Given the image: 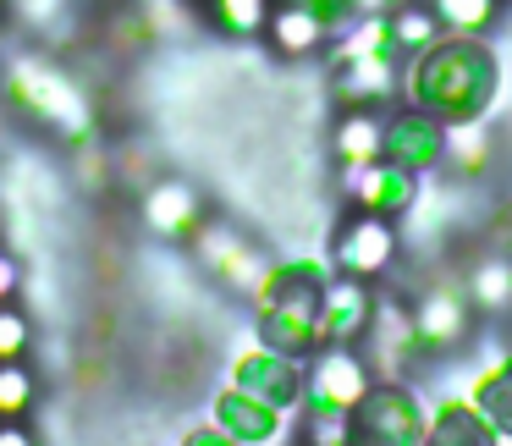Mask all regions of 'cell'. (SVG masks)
<instances>
[{
    "label": "cell",
    "mask_w": 512,
    "mask_h": 446,
    "mask_svg": "<svg viewBox=\"0 0 512 446\" xmlns=\"http://www.w3.org/2000/svg\"><path fill=\"white\" fill-rule=\"evenodd\" d=\"M490 100H496V61L479 39H441L435 50L413 56L408 105L441 122H479Z\"/></svg>",
    "instance_id": "6da1fadb"
},
{
    "label": "cell",
    "mask_w": 512,
    "mask_h": 446,
    "mask_svg": "<svg viewBox=\"0 0 512 446\" xmlns=\"http://www.w3.org/2000/svg\"><path fill=\"white\" fill-rule=\"evenodd\" d=\"M6 83H12V100L23 105L28 116H39L45 127H56L61 138L89 133V105H83V94L72 89L56 67H45V61H17Z\"/></svg>",
    "instance_id": "7a4b0ae2"
},
{
    "label": "cell",
    "mask_w": 512,
    "mask_h": 446,
    "mask_svg": "<svg viewBox=\"0 0 512 446\" xmlns=\"http://www.w3.org/2000/svg\"><path fill=\"white\" fill-rule=\"evenodd\" d=\"M391 259H397V226H391V215H347L342 226H336V243H331V265L336 276H380V270H391Z\"/></svg>",
    "instance_id": "3957f363"
},
{
    "label": "cell",
    "mask_w": 512,
    "mask_h": 446,
    "mask_svg": "<svg viewBox=\"0 0 512 446\" xmlns=\"http://www.w3.org/2000/svg\"><path fill=\"white\" fill-rule=\"evenodd\" d=\"M386 160H397L402 171H430L446 160V122L430 111H419V105H408V111L386 116Z\"/></svg>",
    "instance_id": "277c9868"
},
{
    "label": "cell",
    "mask_w": 512,
    "mask_h": 446,
    "mask_svg": "<svg viewBox=\"0 0 512 446\" xmlns=\"http://www.w3.org/2000/svg\"><path fill=\"white\" fill-rule=\"evenodd\" d=\"M303 391H314V408H325V413H358V402L369 397V369L347 347H325L314 358Z\"/></svg>",
    "instance_id": "5b68a950"
},
{
    "label": "cell",
    "mask_w": 512,
    "mask_h": 446,
    "mask_svg": "<svg viewBox=\"0 0 512 446\" xmlns=\"http://www.w3.org/2000/svg\"><path fill=\"white\" fill-rule=\"evenodd\" d=\"M265 39H270V50L287 56V61L320 56L325 39H331V17H325V6H314V0H281L270 28H265Z\"/></svg>",
    "instance_id": "8992f818"
},
{
    "label": "cell",
    "mask_w": 512,
    "mask_h": 446,
    "mask_svg": "<svg viewBox=\"0 0 512 446\" xmlns=\"http://www.w3.org/2000/svg\"><path fill=\"white\" fill-rule=\"evenodd\" d=\"M375 320V303H369L364 281L358 276H331L320 298V347H347L364 325Z\"/></svg>",
    "instance_id": "52a82bcc"
},
{
    "label": "cell",
    "mask_w": 512,
    "mask_h": 446,
    "mask_svg": "<svg viewBox=\"0 0 512 446\" xmlns=\"http://www.w3.org/2000/svg\"><path fill=\"white\" fill-rule=\"evenodd\" d=\"M347 193L369 215H402L413 204V171H402L397 160H375V166L347 171Z\"/></svg>",
    "instance_id": "ba28073f"
},
{
    "label": "cell",
    "mask_w": 512,
    "mask_h": 446,
    "mask_svg": "<svg viewBox=\"0 0 512 446\" xmlns=\"http://www.w3.org/2000/svg\"><path fill=\"white\" fill-rule=\"evenodd\" d=\"M237 391H254L270 408H281V402H298L303 380H298V364L287 353H276V347H248L237 358Z\"/></svg>",
    "instance_id": "9c48e42d"
},
{
    "label": "cell",
    "mask_w": 512,
    "mask_h": 446,
    "mask_svg": "<svg viewBox=\"0 0 512 446\" xmlns=\"http://www.w3.org/2000/svg\"><path fill=\"white\" fill-rule=\"evenodd\" d=\"M199 221H204V204L188 182H155V188L144 193V226L149 232L188 237V232H199Z\"/></svg>",
    "instance_id": "30bf717a"
},
{
    "label": "cell",
    "mask_w": 512,
    "mask_h": 446,
    "mask_svg": "<svg viewBox=\"0 0 512 446\" xmlns=\"http://www.w3.org/2000/svg\"><path fill=\"white\" fill-rule=\"evenodd\" d=\"M468 331V303L457 298V292H430V298H419V309H413V342L419 347H457Z\"/></svg>",
    "instance_id": "8fae6325"
},
{
    "label": "cell",
    "mask_w": 512,
    "mask_h": 446,
    "mask_svg": "<svg viewBox=\"0 0 512 446\" xmlns=\"http://www.w3.org/2000/svg\"><path fill=\"white\" fill-rule=\"evenodd\" d=\"M336 160H342L347 171L358 166H375V160H386V122H380L375 111H364V105H353V111L336 122Z\"/></svg>",
    "instance_id": "7c38bea8"
},
{
    "label": "cell",
    "mask_w": 512,
    "mask_h": 446,
    "mask_svg": "<svg viewBox=\"0 0 512 446\" xmlns=\"http://www.w3.org/2000/svg\"><path fill=\"white\" fill-rule=\"evenodd\" d=\"M397 50H386V56H358L342 67V78H336V100L353 111V105H375L386 100L391 89H397Z\"/></svg>",
    "instance_id": "4fadbf2b"
},
{
    "label": "cell",
    "mask_w": 512,
    "mask_h": 446,
    "mask_svg": "<svg viewBox=\"0 0 512 446\" xmlns=\"http://www.w3.org/2000/svg\"><path fill=\"white\" fill-rule=\"evenodd\" d=\"M199 254L215 276H226L232 287H259V259L243 237H232L226 226H204L199 232Z\"/></svg>",
    "instance_id": "5bb4252c"
},
{
    "label": "cell",
    "mask_w": 512,
    "mask_h": 446,
    "mask_svg": "<svg viewBox=\"0 0 512 446\" xmlns=\"http://www.w3.org/2000/svg\"><path fill=\"white\" fill-rule=\"evenodd\" d=\"M276 6L281 0H204V17L226 39H259L276 17Z\"/></svg>",
    "instance_id": "9a60e30c"
},
{
    "label": "cell",
    "mask_w": 512,
    "mask_h": 446,
    "mask_svg": "<svg viewBox=\"0 0 512 446\" xmlns=\"http://www.w3.org/2000/svg\"><path fill=\"white\" fill-rule=\"evenodd\" d=\"M441 39H446V28L430 6H397L391 12V45H397V56H424Z\"/></svg>",
    "instance_id": "2e32d148"
},
{
    "label": "cell",
    "mask_w": 512,
    "mask_h": 446,
    "mask_svg": "<svg viewBox=\"0 0 512 446\" xmlns=\"http://www.w3.org/2000/svg\"><path fill=\"white\" fill-rule=\"evenodd\" d=\"M468 303L485 314H501L512 309V259H479L474 270H468Z\"/></svg>",
    "instance_id": "e0dca14e"
},
{
    "label": "cell",
    "mask_w": 512,
    "mask_h": 446,
    "mask_svg": "<svg viewBox=\"0 0 512 446\" xmlns=\"http://www.w3.org/2000/svg\"><path fill=\"white\" fill-rule=\"evenodd\" d=\"M430 12L441 17V28L452 39H479L485 28H496L501 0H430Z\"/></svg>",
    "instance_id": "ac0fdd59"
},
{
    "label": "cell",
    "mask_w": 512,
    "mask_h": 446,
    "mask_svg": "<svg viewBox=\"0 0 512 446\" xmlns=\"http://www.w3.org/2000/svg\"><path fill=\"white\" fill-rule=\"evenodd\" d=\"M446 166L479 177L490 166V133L479 122H446Z\"/></svg>",
    "instance_id": "d6986e66"
},
{
    "label": "cell",
    "mask_w": 512,
    "mask_h": 446,
    "mask_svg": "<svg viewBox=\"0 0 512 446\" xmlns=\"http://www.w3.org/2000/svg\"><path fill=\"white\" fill-rule=\"evenodd\" d=\"M386 50H397L391 45V17H358V23L336 39V67H347V61H358V56H386Z\"/></svg>",
    "instance_id": "ffe728a7"
},
{
    "label": "cell",
    "mask_w": 512,
    "mask_h": 446,
    "mask_svg": "<svg viewBox=\"0 0 512 446\" xmlns=\"http://www.w3.org/2000/svg\"><path fill=\"white\" fill-rule=\"evenodd\" d=\"M28 402H34V375H28V364L23 358H17V364H0V419L28 413Z\"/></svg>",
    "instance_id": "44dd1931"
},
{
    "label": "cell",
    "mask_w": 512,
    "mask_h": 446,
    "mask_svg": "<svg viewBox=\"0 0 512 446\" xmlns=\"http://www.w3.org/2000/svg\"><path fill=\"white\" fill-rule=\"evenodd\" d=\"M34 331H28V314H17L12 303H0V364H17L28 353Z\"/></svg>",
    "instance_id": "7402d4cb"
},
{
    "label": "cell",
    "mask_w": 512,
    "mask_h": 446,
    "mask_svg": "<svg viewBox=\"0 0 512 446\" xmlns=\"http://www.w3.org/2000/svg\"><path fill=\"white\" fill-rule=\"evenodd\" d=\"M12 292H17V259L0 254V303H12Z\"/></svg>",
    "instance_id": "603a6c76"
},
{
    "label": "cell",
    "mask_w": 512,
    "mask_h": 446,
    "mask_svg": "<svg viewBox=\"0 0 512 446\" xmlns=\"http://www.w3.org/2000/svg\"><path fill=\"white\" fill-rule=\"evenodd\" d=\"M0 446H34V435L23 424H0Z\"/></svg>",
    "instance_id": "cb8c5ba5"
},
{
    "label": "cell",
    "mask_w": 512,
    "mask_h": 446,
    "mask_svg": "<svg viewBox=\"0 0 512 446\" xmlns=\"http://www.w3.org/2000/svg\"><path fill=\"white\" fill-rule=\"evenodd\" d=\"M353 6H358L364 17H386V6H391V0H353Z\"/></svg>",
    "instance_id": "d4e9b609"
},
{
    "label": "cell",
    "mask_w": 512,
    "mask_h": 446,
    "mask_svg": "<svg viewBox=\"0 0 512 446\" xmlns=\"http://www.w3.org/2000/svg\"><path fill=\"white\" fill-rule=\"evenodd\" d=\"M6 6H12V0H0V12H6Z\"/></svg>",
    "instance_id": "484cf974"
},
{
    "label": "cell",
    "mask_w": 512,
    "mask_h": 446,
    "mask_svg": "<svg viewBox=\"0 0 512 446\" xmlns=\"http://www.w3.org/2000/svg\"><path fill=\"white\" fill-rule=\"evenodd\" d=\"M199 6H204V0H199Z\"/></svg>",
    "instance_id": "4316f807"
}]
</instances>
